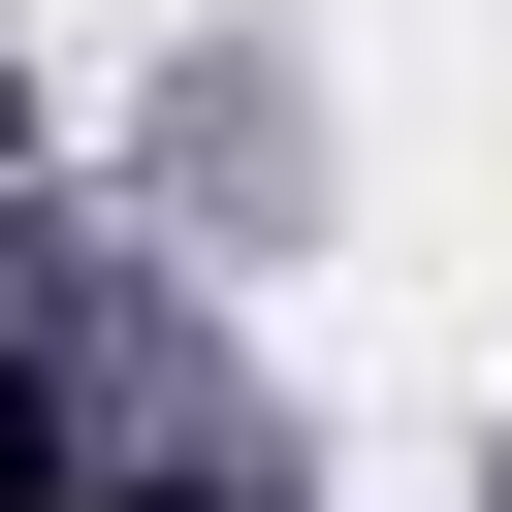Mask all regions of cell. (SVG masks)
Listing matches in <instances>:
<instances>
[{"instance_id": "obj_1", "label": "cell", "mask_w": 512, "mask_h": 512, "mask_svg": "<svg viewBox=\"0 0 512 512\" xmlns=\"http://www.w3.org/2000/svg\"><path fill=\"white\" fill-rule=\"evenodd\" d=\"M0 512H96V448H64V384L0 352Z\"/></svg>"}, {"instance_id": "obj_2", "label": "cell", "mask_w": 512, "mask_h": 512, "mask_svg": "<svg viewBox=\"0 0 512 512\" xmlns=\"http://www.w3.org/2000/svg\"><path fill=\"white\" fill-rule=\"evenodd\" d=\"M96 512H256V480H96Z\"/></svg>"}]
</instances>
